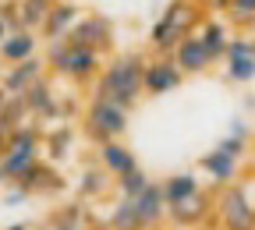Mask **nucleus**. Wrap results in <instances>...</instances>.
I'll return each instance as SVG.
<instances>
[{
  "label": "nucleus",
  "instance_id": "nucleus-1",
  "mask_svg": "<svg viewBox=\"0 0 255 230\" xmlns=\"http://www.w3.org/2000/svg\"><path fill=\"white\" fill-rule=\"evenodd\" d=\"M142 75H145V57L142 53H117L103 75L96 78V96L92 100H103V103H114L121 110L131 114V107L142 100Z\"/></svg>",
  "mask_w": 255,
  "mask_h": 230
},
{
  "label": "nucleus",
  "instance_id": "nucleus-2",
  "mask_svg": "<svg viewBox=\"0 0 255 230\" xmlns=\"http://www.w3.org/2000/svg\"><path fill=\"white\" fill-rule=\"evenodd\" d=\"M202 0H170L163 7V14L156 18L152 32H149V46L156 57H174V50L191 36L199 32L202 25Z\"/></svg>",
  "mask_w": 255,
  "mask_h": 230
},
{
  "label": "nucleus",
  "instance_id": "nucleus-3",
  "mask_svg": "<svg viewBox=\"0 0 255 230\" xmlns=\"http://www.w3.org/2000/svg\"><path fill=\"white\" fill-rule=\"evenodd\" d=\"M43 152V131L21 124L14 135L4 142V156H0V184H18L32 167L39 163Z\"/></svg>",
  "mask_w": 255,
  "mask_h": 230
},
{
  "label": "nucleus",
  "instance_id": "nucleus-4",
  "mask_svg": "<svg viewBox=\"0 0 255 230\" xmlns=\"http://www.w3.org/2000/svg\"><path fill=\"white\" fill-rule=\"evenodd\" d=\"M46 68H53L57 75L85 85V82H92V78L103 75V57L92 53V50H78V46H71L68 39H57V43H50V50H46Z\"/></svg>",
  "mask_w": 255,
  "mask_h": 230
},
{
  "label": "nucleus",
  "instance_id": "nucleus-5",
  "mask_svg": "<svg viewBox=\"0 0 255 230\" xmlns=\"http://www.w3.org/2000/svg\"><path fill=\"white\" fill-rule=\"evenodd\" d=\"M128 131V110L114 107V103H103V100H92V107L85 110V135L103 145V142H114Z\"/></svg>",
  "mask_w": 255,
  "mask_h": 230
},
{
  "label": "nucleus",
  "instance_id": "nucleus-6",
  "mask_svg": "<svg viewBox=\"0 0 255 230\" xmlns=\"http://www.w3.org/2000/svg\"><path fill=\"white\" fill-rule=\"evenodd\" d=\"M68 43L78 50H92V53H110L114 50V21L107 14H82L78 25L68 32Z\"/></svg>",
  "mask_w": 255,
  "mask_h": 230
},
{
  "label": "nucleus",
  "instance_id": "nucleus-7",
  "mask_svg": "<svg viewBox=\"0 0 255 230\" xmlns=\"http://www.w3.org/2000/svg\"><path fill=\"white\" fill-rule=\"evenodd\" d=\"M216 209V220L223 230H252L255 227V206L248 199V191L241 184H227L220 195V202L213 206Z\"/></svg>",
  "mask_w": 255,
  "mask_h": 230
},
{
  "label": "nucleus",
  "instance_id": "nucleus-8",
  "mask_svg": "<svg viewBox=\"0 0 255 230\" xmlns=\"http://www.w3.org/2000/svg\"><path fill=\"white\" fill-rule=\"evenodd\" d=\"M184 82L181 68L174 64V57H152L145 60V75H142V89L145 96H167Z\"/></svg>",
  "mask_w": 255,
  "mask_h": 230
},
{
  "label": "nucleus",
  "instance_id": "nucleus-9",
  "mask_svg": "<svg viewBox=\"0 0 255 230\" xmlns=\"http://www.w3.org/2000/svg\"><path fill=\"white\" fill-rule=\"evenodd\" d=\"M131 206H135V216H138V230H156L167 220V199H163L159 181H152L138 199H131Z\"/></svg>",
  "mask_w": 255,
  "mask_h": 230
},
{
  "label": "nucleus",
  "instance_id": "nucleus-10",
  "mask_svg": "<svg viewBox=\"0 0 255 230\" xmlns=\"http://www.w3.org/2000/svg\"><path fill=\"white\" fill-rule=\"evenodd\" d=\"M78 18H82V7L75 4V0H57V4L50 7V14H46V21H43V36H46V43H57V39H68V32L78 25Z\"/></svg>",
  "mask_w": 255,
  "mask_h": 230
},
{
  "label": "nucleus",
  "instance_id": "nucleus-11",
  "mask_svg": "<svg viewBox=\"0 0 255 230\" xmlns=\"http://www.w3.org/2000/svg\"><path fill=\"white\" fill-rule=\"evenodd\" d=\"M21 103H25L28 117H39V120H57V117L64 114V107H60V100L53 96V89H50L46 78H39L36 85H32V89L21 96Z\"/></svg>",
  "mask_w": 255,
  "mask_h": 230
},
{
  "label": "nucleus",
  "instance_id": "nucleus-12",
  "mask_svg": "<svg viewBox=\"0 0 255 230\" xmlns=\"http://www.w3.org/2000/svg\"><path fill=\"white\" fill-rule=\"evenodd\" d=\"M174 64L181 68V75H206L216 60L209 57V50L202 46V39L195 36V32H191V36L174 50Z\"/></svg>",
  "mask_w": 255,
  "mask_h": 230
},
{
  "label": "nucleus",
  "instance_id": "nucleus-13",
  "mask_svg": "<svg viewBox=\"0 0 255 230\" xmlns=\"http://www.w3.org/2000/svg\"><path fill=\"white\" fill-rule=\"evenodd\" d=\"M209 209H213V199H209L206 191H199V195H191L188 202L170 206V209H167V220H170L174 227H181V230H191V227H202V223L209 220Z\"/></svg>",
  "mask_w": 255,
  "mask_h": 230
},
{
  "label": "nucleus",
  "instance_id": "nucleus-14",
  "mask_svg": "<svg viewBox=\"0 0 255 230\" xmlns=\"http://www.w3.org/2000/svg\"><path fill=\"white\" fill-rule=\"evenodd\" d=\"M43 71H46V60L28 57V60L14 64V68H7V75H4V82H0V85H4V92H7V96H25L32 85L43 78Z\"/></svg>",
  "mask_w": 255,
  "mask_h": 230
},
{
  "label": "nucleus",
  "instance_id": "nucleus-15",
  "mask_svg": "<svg viewBox=\"0 0 255 230\" xmlns=\"http://www.w3.org/2000/svg\"><path fill=\"white\" fill-rule=\"evenodd\" d=\"M28 195H57V191H64L68 188V181H64V174L57 170V167H50V163H36V167H32L21 181H18Z\"/></svg>",
  "mask_w": 255,
  "mask_h": 230
},
{
  "label": "nucleus",
  "instance_id": "nucleus-16",
  "mask_svg": "<svg viewBox=\"0 0 255 230\" xmlns=\"http://www.w3.org/2000/svg\"><path fill=\"white\" fill-rule=\"evenodd\" d=\"M199 170L202 174H209L216 184H234L238 177H241V159H234V156H227V152H220V149H209L206 156H199Z\"/></svg>",
  "mask_w": 255,
  "mask_h": 230
},
{
  "label": "nucleus",
  "instance_id": "nucleus-17",
  "mask_svg": "<svg viewBox=\"0 0 255 230\" xmlns=\"http://www.w3.org/2000/svg\"><path fill=\"white\" fill-rule=\"evenodd\" d=\"M100 167L117 181V177H124V174H131V170L138 167V159H135V152L128 149L121 138H114V142H103V145H100Z\"/></svg>",
  "mask_w": 255,
  "mask_h": 230
},
{
  "label": "nucleus",
  "instance_id": "nucleus-18",
  "mask_svg": "<svg viewBox=\"0 0 255 230\" xmlns=\"http://www.w3.org/2000/svg\"><path fill=\"white\" fill-rule=\"evenodd\" d=\"M36 50H39L36 32L18 28V32H11V36L0 43V60H4L7 68H14V64H21V60H28V57H36Z\"/></svg>",
  "mask_w": 255,
  "mask_h": 230
},
{
  "label": "nucleus",
  "instance_id": "nucleus-19",
  "mask_svg": "<svg viewBox=\"0 0 255 230\" xmlns=\"http://www.w3.org/2000/svg\"><path fill=\"white\" fill-rule=\"evenodd\" d=\"M159 188H163V199H167V209H170V206H181V202H188L191 195H199V191H202V188H199V177L191 174V170L163 177V181H159Z\"/></svg>",
  "mask_w": 255,
  "mask_h": 230
},
{
  "label": "nucleus",
  "instance_id": "nucleus-20",
  "mask_svg": "<svg viewBox=\"0 0 255 230\" xmlns=\"http://www.w3.org/2000/svg\"><path fill=\"white\" fill-rule=\"evenodd\" d=\"M195 36L202 39V46L209 50V57H213V60H220L223 53H227L231 32H227V25H223V21H216V18H206V21L199 25V32H195Z\"/></svg>",
  "mask_w": 255,
  "mask_h": 230
},
{
  "label": "nucleus",
  "instance_id": "nucleus-21",
  "mask_svg": "<svg viewBox=\"0 0 255 230\" xmlns=\"http://www.w3.org/2000/svg\"><path fill=\"white\" fill-rule=\"evenodd\" d=\"M71 142H75V127L71 124H57L43 135V149L50 156V163H64L71 156Z\"/></svg>",
  "mask_w": 255,
  "mask_h": 230
},
{
  "label": "nucleus",
  "instance_id": "nucleus-22",
  "mask_svg": "<svg viewBox=\"0 0 255 230\" xmlns=\"http://www.w3.org/2000/svg\"><path fill=\"white\" fill-rule=\"evenodd\" d=\"M114 181H110V174L103 170V167H89L82 177H78V199H100V195H107V188H110Z\"/></svg>",
  "mask_w": 255,
  "mask_h": 230
},
{
  "label": "nucleus",
  "instance_id": "nucleus-23",
  "mask_svg": "<svg viewBox=\"0 0 255 230\" xmlns=\"http://www.w3.org/2000/svg\"><path fill=\"white\" fill-rule=\"evenodd\" d=\"M255 78V57H223V82L248 85Z\"/></svg>",
  "mask_w": 255,
  "mask_h": 230
},
{
  "label": "nucleus",
  "instance_id": "nucleus-24",
  "mask_svg": "<svg viewBox=\"0 0 255 230\" xmlns=\"http://www.w3.org/2000/svg\"><path fill=\"white\" fill-rule=\"evenodd\" d=\"M46 227H50V230H85V206H82V202L60 206V209L50 216Z\"/></svg>",
  "mask_w": 255,
  "mask_h": 230
},
{
  "label": "nucleus",
  "instance_id": "nucleus-25",
  "mask_svg": "<svg viewBox=\"0 0 255 230\" xmlns=\"http://www.w3.org/2000/svg\"><path fill=\"white\" fill-rule=\"evenodd\" d=\"M18 4H21V28L39 32L43 21H46V14H50V7L57 4V0H18Z\"/></svg>",
  "mask_w": 255,
  "mask_h": 230
},
{
  "label": "nucleus",
  "instance_id": "nucleus-26",
  "mask_svg": "<svg viewBox=\"0 0 255 230\" xmlns=\"http://www.w3.org/2000/svg\"><path fill=\"white\" fill-rule=\"evenodd\" d=\"M114 184H117V191H121V199H138V195H142V191H145V188H149L152 181H149V174H145L142 167H135L131 174L117 177Z\"/></svg>",
  "mask_w": 255,
  "mask_h": 230
},
{
  "label": "nucleus",
  "instance_id": "nucleus-27",
  "mask_svg": "<svg viewBox=\"0 0 255 230\" xmlns=\"http://www.w3.org/2000/svg\"><path fill=\"white\" fill-rule=\"evenodd\" d=\"M110 230H138V216H135V206H131V199H121L117 206H114V213H110Z\"/></svg>",
  "mask_w": 255,
  "mask_h": 230
},
{
  "label": "nucleus",
  "instance_id": "nucleus-28",
  "mask_svg": "<svg viewBox=\"0 0 255 230\" xmlns=\"http://www.w3.org/2000/svg\"><path fill=\"white\" fill-rule=\"evenodd\" d=\"M0 18L7 21L11 32H18L21 28V4H18V0H4V4H0Z\"/></svg>",
  "mask_w": 255,
  "mask_h": 230
},
{
  "label": "nucleus",
  "instance_id": "nucleus-29",
  "mask_svg": "<svg viewBox=\"0 0 255 230\" xmlns=\"http://www.w3.org/2000/svg\"><path fill=\"white\" fill-rule=\"evenodd\" d=\"M213 149H220V152H227V156H234V159H245V152H248V142H241V138H234V135H227V138H220Z\"/></svg>",
  "mask_w": 255,
  "mask_h": 230
},
{
  "label": "nucleus",
  "instance_id": "nucleus-30",
  "mask_svg": "<svg viewBox=\"0 0 255 230\" xmlns=\"http://www.w3.org/2000/svg\"><path fill=\"white\" fill-rule=\"evenodd\" d=\"M231 18L238 25H248L255 18V0H234V4H231Z\"/></svg>",
  "mask_w": 255,
  "mask_h": 230
},
{
  "label": "nucleus",
  "instance_id": "nucleus-31",
  "mask_svg": "<svg viewBox=\"0 0 255 230\" xmlns=\"http://www.w3.org/2000/svg\"><path fill=\"white\" fill-rule=\"evenodd\" d=\"M32 195L21 188V184H7V191H4V206H21V202H28Z\"/></svg>",
  "mask_w": 255,
  "mask_h": 230
},
{
  "label": "nucleus",
  "instance_id": "nucleus-32",
  "mask_svg": "<svg viewBox=\"0 0 255 230\" xmlns=\"http://www.w3.org/2000/svg\"><path fill=\"white\" fill-rule=\"evenodd\" d=\"M227 135H234V138L248 142V138H252V127H248V120H245V117H234V120H231V131H227Z\"/></svg>",
  "mask_w": 255,
  "mask_h": 230
},
{
  "label": "nucleus",
  "instance_id": "nucleus-33",
  "mask_svg": "<svg viewBox=\"0 0 255 230\" xmlns=\"http://www.w3.org/2000/svg\"><path fill=\"white\" fill-rule=\"evenodd\" d=\"M209 4H213V7H220V11H231L234 0H209Z\"/></svg>",
  "mask_w": 255,
  "mask_h": 230
},
{
  "label": "nucleus",
  "instance_id": "nucleus-34",
  "mask_svg": "<svg viewBox=\"0 0 255 230\" xmlns=\"http://www.w3.org/2000/svg\"><path fill=\"white\" fill-rule=\"evenodd\" d=\"M7 36H11V28H7V21H4V18H0V43H4Z\"/></svg>",
  "mask_w": 255,
  "mask_h": 230
},
{
  "label": "nucleus",
  "instance_id": "nucleus-35",
  "mask_svg": "<svg viewBox=\"0 0 255 230\" xmlns=\"http://www.w3.org/2000/svg\"><path fill=\"white\" fill-rule=\"evenodd\" d=\"M7 100H11V96L4 92V85H0V110H4V107H7Z\"/></svg>",
  "mask_w": 255,
  "mask_h": 230
},
{
  "label": "nucleus",
  "instance_id": "nucleus-36",
  "mask_svg": "<svg viewBox=\"0 0 255 230\" xmlns=\"http://www.w3.org/2000/svg\"><path fill=\"white\" fill-rule=\"evenodd\" d=\"M7 230H32V223H11Z\"/></svg>",
  "mask_w": 255,
  "mask_h": 230
},
{
  "label": "nucleus",
  "instance_id": "nucleus-37",
  "mask_svg": "<svg viewBox=\"0 0 255 230\" xmlns=\"http://www.w3.org/2000/svg\"><path fill=\"white\" fill-rule=\"evenodd\" d=\"M248 28H252V36H255V18H252V21H248Z\"/></svg>",
  "mask_w": 255,
  "mask_h": 230
},
{
  "label": "nucleus",
  "instance_id": "nucleus-38",
  "mask_svg": "<svg viewBox=\"0 0 255 230\" xmlns=\"http://www.w3.org/2000/svg\"><path fill=\"white\" fill-rule=\"evenodd\" d=\"M39 230H50V227H39Z\"/></svg>",
  "mask_w": 255,
  "mask_h": 230
}]
</instances>
